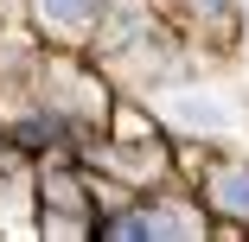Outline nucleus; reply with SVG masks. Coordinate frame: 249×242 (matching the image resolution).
I'll use <instances>...</instances> for the list:
<instances>
[{
	"label": "nucleus",
	"instance_id": "f257e3e1",
	"mask_svg": "<svg viewBox=\"0 0 249 242\" xmlns=\"http://www.w3.org/2000/svg\"><path fill=\"white\" fill-rule=\"evenodd\" d=\"M160 115L179 121V128H192V134H224V128H230L224 96H211V89H173L166 102H160Z\"/></svg>",
	"mask_w": 249,
	"mask_h": 242
},
{
	"label": "nucleus",
	"instance_id": "20e7f679",
	"mask_svg": "<svg viewBox=\"0 0 249 242\" xmlns=\"http://www.w3.org/2000/svg\"><path fill=\"white\" fill-rule=\"evenodd\" d=\"M38 13L52 19V26H83L96 13V0H38Z\"/></svg>",
	"mask_w": 249,
	"mask_h": 242
},
{
	"label": "nucleus",
	"instance_id": "f03ea898",
	"mask_svg": "<svg viewBox=\"0 0 249 242\" xmlns=\"http://www.w3.org/2000/svg\"><path fill=\"white\" fill-rule=\"evenodd\" d=\"M211 198H217L224 210H236V217H249V172H243V166H230V172H217V178H211Z\"/></svg>",
	"mask_w": 249,
	"mask_h": 242
},
{
	"label": "nucleus",
	"instance_id": "7ed1b4c3",
	"mask_svg": "<svg viewBox=\"0 0 249 242\" xmlns=\"http://www.w3.org/2000/svg\"><path fill=\"white\" fill-rule=\"evenodd\" d=\"M192 229H198V223H192V217H173V210H166V217H134V223H122V236H192Z\"/></svg>",
	"mask_w": 249,
	"mask_h": 242
}]
</instances>
